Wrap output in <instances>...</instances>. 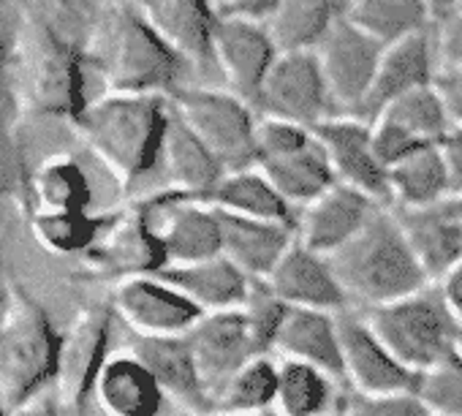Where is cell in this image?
I'll list each match as a JSON object with an SVG mask.
<instances>
[{
    "label": "cell",
    "mask_w": 462,
    "mask_h": 416,
    "mask_svg": "<svg viewBox=\"0 0 462 416\" xmlns=\"http://www.w3.org/2000/svg\"><path fill=\"white\" fill-rule=\"evenodd\" d=\"M82 50L71 47L33 12H23L6 55L4 82L20 117L74 120L90 104L85 98Z\"/></svg>",
    "instance_id": "1"
},
{
    "label": "cell",
    "mask_w": 462,
    "mask_h": 416,
    "mask_svg": "<svg viewBox=\"0 0 462 416\" xmlns=\"http://www.w3.org/2000/svg\"><path fill=\"white\" fill-rule=\"evenodd\" d=\"M82 60L98 71L106 93L174 96L185 63L128 4H106L85 39Z\"/></svg>",
    "instance_id": "2"
},
{
    "label": "cell",
    "mask_w": 462,
    "mask_h": 416,
    "mask_svg": "<svg viewBox=\"0 0 462 416\" xmlns=\"http://www.w3.org/2000/svg\"><path fill=\"white\" fill-rule=\"evenodd\" d=\"M169 115L166 96L106 93L90 101L69 125L106 171L123 188H131L158 169Z\"/></svg>",
    "instance_id": "3"
},
{
    "label": "cell",
    "mask_w": 462,
    "mask_h": 416,
    "mask_svg": "<svg viewBox=\"0 0 462 416\" xmlns=\"http://www.w3.org/2000/svg\"><path fill=\"white\" fill-rule=\"evenodd\" d=\"M335 273L351 310H373L430 286L424 267L408 245L394 207H381L373 221L335 256Z\"/></svg>",
    "instance_id": "4"
},
{
    "label": "cell",
    "mask_w": 462,
    "mask_h": 416,
    "mask_svg": "<svg viewBox=\"0 0 462 416\" xmlns=\"http://www.w3.org/2000/svg\"><path fill=\"white\" fill-rule=\"evenodd\" d=\"M60 340L44 308L9 286L0 313V394L9 408L28 405L47 384H55Z\"/></svg>",
    "instance_id": "5"
},
{
    "label": "cell",
    "mask_w": 462,
    "mask_h": 416,
    "mask_svg": "<svg viewBox=\"0 0 462 416\" xmlns=\"http://www.w3.org/2000/svg\"><path fill=\"white\" fill-rule=\"evenodd\" d=\"M365 316L394 356L421 378L459 354L462 327L446 310L432 283L411 297L365 310Z\"/></svg>",
    "instance_id": "6"
},
{
    "label": "cell",
    "mask_w": 462,
    "mask_h": 416,
    "mask_svg": "<svg viewBox=\"0 0 462 416\" xmlns=\"http://www.w3.org/2000/svg\"><path fill=\"white\" fill-rule=\"evenodd\" d=\"M169 104L226 171L256 166L259 115L248 101L212 85H182Z\"/></svg>",
    "instance_id": "7"
},
{
    "label": "cell",
    "mask_w": 462,
    "mask_h": 416,
    "mask_svg": "<svg viewBox=\"0 0 462 416\" xmlns=\"http://www.w3.org/2000/svg\"><path fill=\"white\" fill-rule=\"evenodd\" d=\"M139 201L155 237L163 245L169 267L196 264L223 254L220 213L209 201L166 188Z\"/></svg>",
    "instance_id": "8"
},
{
    "label": "cell",
    "mask_w": 462,
    "mask_h": 416,
    "mask_svg": "<svg viewBox=\"0 0 462 416\" xmlns=\"http://www.w3.org/2000/svg\"><path fill=\"white\" fill-rule=\"evenodd\" d=\"M254 109L256 115L281 117L310 131L335 117L337 112L316 52H281L254 101Z\"/></svg>",
    "instance_id": "9"
},
{
    "label": "cell",
    "mask_w": 462,
    "mask_h": 416,
    "mask_svg": "<svg viewBox=\"0 0 462 416\" xmlns=\"http://www.w3.org/2000/svg\"><path fill=\"white\" fill-rule=\"evenodd\" d=\"M383 44L362 33L354 23L346 17L319 42L313 50L327 82V90L332 96L335 112L337 115H362L381 58H383Z\"/></svg>",
    "instance_id": "10"
},
{
    "label": "cell",
    "mask_w": 462,
    "mask_h": 416,
    "mask_svg": "<svg viewBox=\"0 0 462 416\" xmlns=\"http://www.w3.org/2000/svg\"><path fill=\"white\" fill-rule=\"evenodd\" d=\"M112 316L115 310L106 305L85 308L74 316L60 340L55 397L66 413H82L104 365L109 362Z\"/></svg>",
    "instance_id": "11"
},
{
    "label": "cell",
    "mask_w": 462,
    "mask_h": 416,
    "mask_svg": "<svg viewBox=\"0 0 462 416\" xmlns=\"http://www.w3.org/2000/svg\"><path fill=\"white\" fill-rule=\"evenodd\" d=\"M370 125L375 153L389 169L421 147L440 144V139L454 128V120L438 88L430 85L392 101L375 120H370Z\"/></svg>",
    "instance_id": "12"
},
{
    "label": "cell",
    "mask_w": 462,
    "mask_h": 416,
    "mask_svg": "<svg viewBox=\"0 0 462 416\" xmlns=\"http://www.w3.org/2000/svg\"><path fill=\"white\" fill-rule=\"evenodd\" d=\"M112 310L134 337H182L204 316L161 273L120 281L112 294Z\"/></svg>",
    "instance_id": "13"
},
{
    "label": "cell",
    "mask_w": 462,
    "mask_h": 416,
    "mask_svg": "<svg viewBox=\"0 0 462 416\" xmlns=\"http://www.w3.org/2000/svg\"><path fill=\"white\" fill-rule=\"evenodd\" d=\"M281 50L262 20L217 17L212 28L215 74L228 90L254 106Z\"/></svg>",
    "instance_id": "14"
},
{
    "label": "cell",
    "mask_w": 462,
    "mask_h": 416,
    "mask_svg": "<svg viewBox=\"0 0 462 416\" xmlns=\"http://www.w3.org/2000/svg\"><path fill=\"white\" fill-rule=\"evenodd\" d=\"M340 343L346 365V386L365 394L419 392L421 375L408 370L394 351L378 337L367 316L359 310L340 313Z\"/></svg>",
    "instance_id": "15"
},
{
    "label": "cell",
    "mask_w": 462,
    "mask_h": 416,
    "mask_svg": "<svg viewBox=\"0 0 462 416\" xmlns=\"http://www.w3.org/2000/svg\"><path fill=\"white\" fill-rule=\"evenodd\" d=\"M335 180L354 190L367 193L378 204H389V169L375 153L373 144V125L356 115H335L324 120L316 131Z\"/></svg>",
    "instance_id": "16"
},
{
    "label": "cell",
    "mask_w": 462,
    "mask_h": 416,
    "mask_svg": "<svg viewBox=\"0 0 462 416\" xmlns=\"http://www.w3.org/2000/svg\"><path fill=\"white\" fill-rule=\"evenodd\" d=\"M188 343L193 348L201 381L215 402L220 389L235 378L248 362L262 356L248 319L243 310L204 313L196 327L188 332Z\"/></svg>",
    "instance_id": "17"
},
{
    "label": "cell",
    "mask_w": 462,
    "mask_h": 416,
    "mask_svg": "<svg viewBox=\"0 0 462 416\" xmlns=\"http://www.w3.org/2000/svg\"><path fill=\"white\" fill-rule=\"evenodd\" d=\"M88 259L98 273L117 278V283L128 278L158 275L169 267L163 245L147 221L142 201H134L112 213Z\"/></svg>",
    "instance_id": "18"
},
{
    "label": "cell",
    "mask_w": 462,
    "mask_h": 416,
    "mask_svg": "<svg viewBox=\"0 0 462 416\" xmlns=\"http://www.w3.org/2000/svg\"><path fill=\"white\" fill-rule=\"evenodd\" d=\"M174 55L204 77H217L212 63V28L217 14L209 0H128Z\"/></svg>",
    "instance_id": "19"
},
{
    "label": "cell",
    "mask_w": 462,
    "mask_h": 416,
    "mask_svg": "<svg viewBox=\"0 0 462 416\" xmlns=\"http://www.w3.org/2000/svg\"><path fill=\"white\" fill-rule=\"evenodd\" d=\"M386 204H378L362 190L335 182L297 216V240L308 248L335 256L343 251Z\"/></svg>",
    "instance_id": "20"
},
{
    "label": "cell",
    "mask_w": 462,
    "mask_h": 416,
    "mask_svg": "<svg viewBox=\"0 0 462 416\" xmlns=\"http://www.w3.org/2000/svg\"><path fill=\"white\" fill-rule=\"evenodd\" d=\"M267 283L289 308H310L327 313L351 310L348 294L335 273L332 259L300 240L289 248Z\"/></svg>",
    "instance_id": "21"
},
{
    "label": "cell",
    "mask_w": 462,
    "mask_h": 416,
    "mask_svg": "<svg viewBox=\"0 0 462 416\" xmlns=\"http://www.w3.org/2000/svg\"><path fill=\"white\" fill-rule=\"evenodd\" d=\"M440 69L443 66H440V55H438L432 28L424 33L408 36L397 44H389L383 50L370 98H367L359 117L375 120L392 101H397L413 90L435 85Z\"/></svg>",
    "instance_id": "22"
},
{
    "label": "cell",
    "mask_w": 462,
    "mask_h": 416,
    "mask_svg": "<svg viewBox=\"0 0 462 416\" xmlns=\"http://www.w3.org/2000/svg\"><path fill=\"white\" fill-rule=\"evenodd\" d=\"M158 378L166 397L177 402L185 416H209L215 402L201 381L188 335L182 337H134L131 348Z\"/></svg>",
    "instance_id": "23"
},
{
    "label": "cell",
    "mask_w": 462,
    "mask_h": 416,
    "mask_svg": "<svg viewBox=\"0 0 462 416\" xmlns=\"http://www.w3.org/2000/svg\"><path fill=\"white\" fill-rule=\"evenodd\" d=\"M394 213L430 283L462 262V216L454 196L432 207H416V210L394 207Z\"/></svg>",
    "instance_id": "24"
},
{
    "label": "cell",
    "mask_w": 462,
    "mask_h": 416,
    "mask_svg": "<svg viewBox=\"0 0 462 416\" xmlns=\"http://www.w3.org/2000/svg\"><path fill=\"white\" fill-rule=\"evenodd\" d=\"M273 354H278V359H291V362H305V365L321 367L346 384L340 313L289 308V313L281 324V332L275 337Z\"/></svg>",
    "instance_id": "25"
},
{
    "label": "cell",
    "mask_w": 462,
    "mask_h": 416,
    "mask_svg": "<svg viewBox=\"0 0 462 416\" xmlns=\"http://www.w3.org/2000/svg\"><path fill=\"white\" fill-rule=\"evenodd\" d=\"M93 397L104 416H161L169 400L152 370L134 351L109 356Z\"/></svg>",
    "instance_id": "26"
},
{
    "label": "cell",
    "mask_w": 462,
    "mask_h": 416,
    "mask_svg": "<svg viewBox=\"0 0 462 416\" xmlns=\"http://www.w3.org/2000/svg\"><path fill=\"white\" fill-rule=\"evenodd\" d=\"M223 256L235 262L251 281H267L289 248L297 243V226L254 221L220 213Z\"/></svg>",
    "instance_id": "27"
},
{
    "label": "cell",
    "mask_w": 462,
    "mask_h": 416,
    "mask_svg": "<svg viewBox=\"0 0 462 416\" xmlns=\"http://www.w3.org/2000/svg\"><path fill=\"white\" fill-rule=\"evenodd\" d=\"M171 109V104H169ZM166 174V190H177L185 196L204 199L215 190L226 169L217 163V158L201 144V139L180 120V115L171 109L169 115V128L163 136V150H161V163Z\"/></svg>",
    "instance_id": "28"
},
{
    "label": "cell",
    "mask_w": 462,
    "mask_h": 416,
    "mask_svg": "<svg viewBox=\"0 0 462 416\" xmlns=\"http://www.w3.org/2000/svg\"><path fill=\"white\" fill-rule=\"evenodd\" d=\"M161 275L174 283L201 313L240 310L254 286V281L223 254L196 264L166 267Z\"/></svg>",
    "instance_id": "29"
},
{
    "label": "cell",
    "mask_w": 462,
    "mask_h": 416,
    "mask_svg": "<svg viewBox=\"0 0 462 416\" xmlns=\"http://www.w3.org/2000/svg\"><path fill=\"white\" fill-rule=\"evenodd\" d=\"M207 201L217 213L226 216L286 224V226H297V216H300L259 166L226 171L215 185V190L207 196Z\"/></svg>",
    "instance_id": "30"
},
{
    "label": "cell",
    "mask_w": 462,
    "mask_h": 416,
    "mask_svg": "<svg viewBox=\"0 0 462 416\" xmlns=\"http://www.w3.org/2000/svg\"><path fill=\"white\" fill-rule=\"evenodd\" d=\"M348 0H278L264 20L281 52H310L346 17Z\"/></svg>",
    "instance_id": "31"
},
{
    "label": "cell",
    "mask_w": 462,
    "mask_h": 416,
    "mask_svg": "<svg viewBox=\"0 0 462 416\" xmlns=\"http://www.w3.org/2000/svg\"><path fill=\"white\" fill-rule=\"evenodd\" d=\"M259 169L267 174V180L278 188V193L294 207L297 213L337 182L335 171L329 166V158H327L321 142L316 139V134L305 147H300L289 155L264 161V163H259Z\"/></svg>",
    "instance_id": "32"
},
{
    "label": "cell",
    "mask_w": 462,
    "mask_h": 416,
    "mask_svg": "<svg viewBox=\"0 0 462 416\" xmlns=\"http://www.w3.org/2000/svg\"><path fill=\"white\" fill-rule=\"evenodd\" d=\"M451 180L440 147H421L389 166V204L397 210H416L451 199Z\"/></svg>",
    "instance_id": "33"
},
{
    "label": "cell",
    "mask_w": 462,
    "mask_h": 416,
    "mask_svg": "<svg viewBox=\"0 0 462 416\" xmlns=\"http://www.w3.org/2000/svg\"><path fill=\"white\" fill-rule=\"evenodd\" d=\"M346 384L321 367L281 359L278 405L283 416H340Z\"/></svg>",
    "instance_id": "34"
},
{
    "label": "cell",
    "mask_w": 462,
    "mask_h": 416,
    "mask_svg": "<svg viewBox=\"0 0 462 416\" xmlns=\"http://www.w3.org/2000/svg\"><path fill=\"white\" fill-rule=\"evenodd\" d=\"M346 20L383 47L435 25L424 0H348Z\"/></svg>",
    "instance_id": "35"
},
{
    "label": "cell",
    "mask_w": 462,
    "mask_h": 416,
    "mask_svg": "<svg viewBox=\"0 0 462 416\" xmlns=\"http://www.w3.org/2000/svg\"><path fill=\"white\" fill-rule=\"evenodd\" d=\"M33 210L44 213H82L93 204V188L74 155H50L31 174Z\"/></svg>",
    "instance_id": "36"
},
{
    "label": "cell",
    "mask_w": 462,
    "mask_h": 416,
    "mask_svg": "<svg viewBox=\"0 0 462 416\" xmlns=\"http://www.w3.org/2000/svg\"><path fill=\"white\" fill-rule=\"evenodd\" d=\"M278 386H281V359H275L273 354H262L220 389V394L215 397V413L243 416V413L273 411L278 405Z\"/></svg>",
    "instance_id": "37"
},
{
    "label": "cell",
    "mask_w": 462,
    "mask_h": 416,
    "mask_svg": "<svg viewBox=\"0 0 462 416\" xmlns=\"http://www.w3.org/2000/svg\"><path fill=\"white\" fill-rule=\"evenodd\" d=\"M109 216H96L93 210L82 213H44L31 210V232L55 256H88L106 229Z\"/></svg>",
    "instance_id": "38"
},
{
    "label": "cell",
    "mask_w": 462,
    "mask_h": 416,
    "mask_svg": "<svg viewBox=\"0 0 462 416\" xmlns=\"http://www.w3.org/2000/svg\"><path fill=\"white\" fill-rule=\"evenodd\" d=\"M248 319V327L259 343V348L264 354H273L275 337L281 332V324L289 313V305L270 289L267 281H254L251 294L245 300V305L240 308Z\"/></svg>",
    "instance_id": "39"
},
{
    "label": "cell",
    "mask_w": 462,
    "mask_h": 416,
    "mask_svg": "<svg viewBox=\"0 0 462 416\" xmlns=\"http://www.w3.org/2000/svg\"><path fill=\"white\" fill-rule=\"evenodd\" d=\"M340 416H432V411L419 392L365 394L346 386Z\"/></svg>",
    "instance_id": "40"
},
{
    "label": "cell",
    "mask_w": 462,
    "mask_h": 416,
    "mask_svg": "<svg viewBox=\"0 0 462 416\" xmlns=\"http://www.w3.org/2000/svg\"><path fill=\"white\" fill-rule=\"evenodd\" d=\"M419 394L435 416H462V356L457 354L421 378Z\"/></svg>",
    "instance_id": "41"
},
{
    "label": "cell",
    "mask_w": 462,
    "mask_h": 416,
    "mask_svg": "<svg viewBox=\"0 0 462 416\" xmlns=\"http://www.w3.org/2000/svg\"><path fill=\"white\" fill-rule=\"evenodd\" d=\"M313 139V131L281 117L259 115L256 123V166L281 155H289L300 147H305Z\"/></svg>",
    "instance_id": "42"
},
{
    "label": "cell",
    "mask_w": 462,
    "mask_h": 416,
    "mask_svg": "<svg viewBox=\"0 0 462 416\" xmlns=\"http://www.w3.org/2000/svg\"><path fill=\"white\" fill-rule=\"evenodd\" d=\"M4 196H17L20 201L31 199V177L17 136L0 125V199Z\"/></svg>",
    "instance_id": "43"
},
{
    "label": "cell",
    "mask_w": 462,
    "mask_h": 416,
    "mask_svg": "<svg viewBox=\"0 0 462 416\" xmlns=\"http://www.w3.org/2000/svg\"><path fill=\"white\" fill-rule=\"evenodd\" d=\"M432 36L438 44V55H440V66H462V12L438 20L432 25Z\"/></svg>",
    "instance_id": "44"
},
{
    "label": "cell",
    "mask_w": 462,
    "mask_h": 416,
    "mask_svg": "<svg viewBox=\"0 0 462 416\" xmlns=\"http://www.w3.org/2000/svg\"><path fill=\"white\" fill-rule=\"evenodd\" d=\"M217 17H240V20H267L278 0H209Z\"/></svg>",
    "instance_id": "45"
},
{
    "label": "cell",
    "mask_w": 462,
    "mask_h": 416,
    "mask_svg": "<svg viewBox=\"0 0 462 416\" xmlns=\"http://www.w3.org/2000/svg\"><path fill=\"white\" fill-rule=\"evenodd\" d=\"M438 93L446 101V109L454 120V125H462V66H446L440 69L435 79Z\"/></svg>",
    "instance_id": "46"
},
{
    "label": "cell",
    "mask_w": 462,
    "mask_h": 416,
    "mask_svg": "<svg viewBox=\"0 0 462 416\" xmlns=\"http://www.w3.org/2000/svg\"><path fill=\"white\" fill-rule=\"evenodd\" d=\"M440 155L443 163L448 169V180H451V190L454 196L462 193V125H454L443 139H440Z\"/></svg>",
    "instance_id": "47"
},
{
    "label": "cell",
    "mask_w": 462,
    "mask_h": 416,
    "mask_svg": "<svg viewBox=\"0 0 462 416\" xmlns=\"http://www.w3.org/2000/svg\"><path fill=\"white\" fill-rule=\"evenodd\" d=\"M446 305V310L454 316V321L462 327V262L454 264L446 275H440L435 283H432Z\"/></svg>",
    "instance_id": "48"
},
{
    "label": "cell",
    "mask_w": 462,
    "mask_h": 416,
    "mask_svg": "<svg viewBox=\"0 0 462 416\" xmlns=\"http://www.w3.org/2000/svg\"><path fill=\"white\" fill-rule=\"evenodd\" d=\"M424 6L430 9L432 20H446L457 12H462V0H424Z\"/></svg>",
    "instance_id": "49"
},
{
    "label": "cell",
    "mask_w": 462,
    "mask_h": 416,
    "mask_svg": "<svg viewBox=\"0 0 462 416\" xmlns=\"http://www.w3.org/2000/svg\"><path fill=\"white\" fill-rule=\"evenodd\" d=\"M12 416H60L50 402H42V400H31L28 405L17 408Z\"/></svg>",
    "instance_id": "50"
},
{
    "label": "cell",
    "mask_w": 462,
    "mask_h": 416,
    "mask_svg": "<svg viewBox=\"0 0 462 416\" xmlns=\"http://www.w3.org/2000/svg\"><path fill=\"white\" fill-rule=\"evenodd\" d=\"M6 55H9V44H6V33H4V25H0V77H4Z\"/></svg>",
    "instance_id": "51"
},
{
    "label": "cell",
    "mask_w": 462,
    "mask_h": 416,
    "mask_svg": "<svg viewBox=\"0 0 462 416\" xmlns=\"http://www.w3.org/2000/svg\"><path fill=\"white\" fill-rule=\"evenodd\" d=\"M212 416H228V413H212ZM243 416H283L281 411H259V413H243Z\"/></svg>",
    "instance_id": "52"
},
{
    "label": "cell",
    "mask_w": 462,
    "mask_h": 416,
    "mask_svg": "<svg viewBox=\"0 0 462 416\" xmlns=\"http://www.w3.org/2000/svg\"><path fill=\"white\" fill-rule=\"evenodd\" d=\"M6 297V289H4V264H0V300Z\"/></svg>",
    "instance_id": "53"
},
{
    "label": "cell",
    "mask_w": 462,
    "mask_h": 416,
    "mask_svg": "<svg viewBox=\"0 0 462 416\" xmlns=\"http://www.w3.org/2000/svg\"><path fill=\"white\" fill-rule=\"evenodd\" d=\"M6 408H9V405H6L4 394H0V416H9V413H6Z\"/></svg>",
    "instance_id": "54"
},
{
    "label": "cell",
    "mask_w": 462,
    "mask_h": 416,
    "mask_svg": "<svg viewBox=\"0 0 462 416\" xmlns=\"http://www.w3.org/2000/svg\"><path fill=\"white\" fill-rule=\"evenodd\" d=\"M454 201H457V207H459V216H462V193H459V196H454Z\"/></svg>",
    "instance_id": "55"
},
{
    "label": "cell",
    "mask_w": 462,
    "mask_h": 416,
    "mask_svg": "<svg viewBox=\"0 0 462 416\" xmlns=\"http://www.w3.org/2000/svg\"><path fill=\"white\" fill-rule=\"evenodd\" d=\"M459 356H462V329H459Z\"/></svg>",
    "instance_id": "56"
},
{
    "label": "cell",
    "mask_w": 462,
    "mask_h": 416,
    "mask_svg": "<svg viewBox=\"0 0 462 416\" xmlns=\"http://www.w3.org/2000/svg\"><path fill=\"white\" fill-rule=\"evenodd\" d=\"M58 4H66V0H58Z\"/></svg>",
    "instance_id": "57"
},
{
    "label": "cell",
    "mask_w": 462,
    "mask_h": 416,
    "mask_svg": "<svg viewBox=\"0 0 462 416\" xmlns=\"http://www.w3.org/2000/svg\"><path fill=\"white\" fill-rule=\"evenodd\" d=\"M432 416H435V413H432Z\"/></svg>",
    "instance_id": "58"
}]
</instances>
